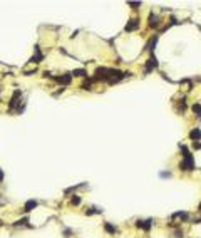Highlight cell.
<instances>
[{"label":"cell","mask_w":201,"mask_h":238,"mask_svg":"<svg viewBox=\"0 0 201 238\" xmlns=\"http://www.w3.org/2000/svg\"><path fill=\"white\" fill-rule=\"evenodd\" d=\"M200 211H201V205H200Z\"/></svg>","instance_id":"obj_21"},{"label":"cell","mask_w":201,"mask_h":238,"mask_svg":"<svg viewBox=\"0 0 201 238\" xmlns=\"http://www.w3.org/2000/svg\"><path fill=\"white\" fill-rule=\"evenodd\" d=\"M151 227H153V220H137V228H143V230H151Z\"/></svg>","instance_id":"obj_4"},{"label":"cell","mask_w":201,"mask_h":238,"mask_svg":"<svg viewBox=\"0 0 201 238\" xmlns=\"http://www.w3.org/2000/svg\"><path fill=\"white\" fill-rule=\"evenodd\" d=\"M104 230L107 231V233H111V235H114L116 231H117V230H116V227H112L111 223H104Z\"/></svg>","instance_id":"obj_11"},{"label":"cell","mask_w":201,"mask_h":238,"mask_svg":"<svg viewBox=\"0 0 201 238\" xmlns=\"http://www.w3.org/2000/svg\"><path fill=\"white\" fill-rule=\"evenodd\" d=\"M57 80L60 84H69L70 80H72V74H66L64 77H57Z\"/></svg>","instance_id":"obj_8"},{"label":"cell","mask_w":201,"mask_h":238,"mask_svg":"<svg viewBox=\"0 0 201 238\" xmlns=\"http://www.w3.org/2000/svg\"><path fill=\"white\" fill-rule=\"evenodd\" d=\"M2 179H3V173H2V171H0V181H2Z\"/></svg>","instance_id":"obj_20"},{"label":"cell","mask_w":201,"mask_h":238,"mask_svg":"<svg viewBox=\"0 0 201 238\" xmlns=\"http://www.w3.org/2000/svg\"><path fill=\"white\" fill-rule=\"evenodd\" d=\"M179 168H181L183 171H193V169H194V158L191 156L189 151L184 153V159L179 163Z\"/></svg>","instance_id":"obj_1"},{"label":"cell","mask_w":201,"mask_h":238,"mask_svg":"<svg viewBox=\"0 0 201 238\" xmlns=\"http://www.w3.org/2000/svg\"><path fill=\"white\" fill-rule=\"evenodd\" d=\"M149 25H151V27H159V17L154 15V14H151V15H149Z\"/></svg>","instance_id":"obj_6"},{"label":"cell","mask_w":201,"mask_h":238,"mask_svg":"<svg viewBox=\"0 0 201 238\" xmlns=\"http://www.w3.org/2000/svg\"><path fill=\"white\" fill-rule=\"evenodd\" d=\"M137 29H139V19H131L124 27L126 32H133V30H137Z\"/></svg>","instance_id":"obj_3"},{"label":"cell","mask_w":201,"mask_h":238,"mask_svg":"<svg viewBox=\"0 0 201 238\" xmlns=\"http://www.w3.org/2000/svg\"><path fill=\"white\" fill-rule=\"evenodd\" d=\"M158 69V59L154 57V55H151L149 59H148V62H146V69H144V74H149L151 70Z\"/></svg>","instance_id":"obj_2"},{"label":"cell","mask_w":201,"mask_h":238,"mask_svg":"<svg viewBox=\"0 0 201 238\" xmlns=\"http://www.w3.org/2000/svg\"><path fill=\"white\" fill-rule=\"evenodd\" d=\"M173 218H181V220H189V215H188V213H184V211H178V213H174V215H173Z\"/></svg>","instance_id":"obj_9"},{"label":"cell","mask_w":201,"mask_h":238,"mask_svg":"<svg viewBox=\"0 0 201 238\" xmlns=\"http://www.w3.org/2000/svg\"><path fill=\"white\" fill-rule=\"evenodd\" d=\"M127 5H129V7H134V9H136V7H141V2H129Z\"/></svg>","instance_id":"obj_17"},{"label":"cell","mask_w":201,"mask_h":238,"mask_svg":"<svg viewBox=\"0 0 201 238\" xmlns=\"http://www.w3.org/2000/svg\"><path fill=\"white\" fill-rule=\"evenodd\" d=\"M189 138L193 139V141H194V139H201V131H200V128H194L191 131V133H189Z\"/></svg>","instance_id":"obj_7"},{"label":"cell","mask_w":201,"mask_h":238,"mask_svg":"<svg viewBox=\"0 0 201 238\" xmlns=\"http://www.w3.org/2000/svg\"><path fill=\"white\" fill-rule=\"evenodd\" d=\"M64 235H66V238L69 237V235H72V230H66V231H64Z\"/></svg>","instance_id":"obj_19"},{"label":"cell","mask_w":201,"mask_h":238,"mask_svg":"<svg viewBox=\"0 0 201 238\" xmlns=\"http://www.w3.org/2000/svg\"><path fill=\"white\" fill-rule=\"evenodd\" d=\"M70 203H72V205H81V198H79L77 195H74V196L70 198Z\"/></svg>","instance_id":"obj_14"},{"label":"cell","mask_w":201,"mask_h":238,"mask_svg":"<svg viewBox=\"0 0 201 238\" xmlns=\"http://www.w3.org/2000/svg\"><path fill=\"white\" fill-rule=\"evenodd\" d=\"M35 206H37V201H35V199H29V201L25 203V206H24V211H27V213H29V211H32Z\"/></svg>","instance_id":"obj_5"},{"label":"cell","mask_w":201,"mask_h":238,"mask_svg":"<svg viewBox=\"0 0 201 238\" xmlns=\"http://www.w3.org/2000/svg\"><path fill=\"white\" fill-rule=\"evenodd\" d=\"M200 30H201V27H200Z\"/></svg>","instance_id":"obj_22"},{"label":"cell","mask_w":201,"mask_h":238,"mask_svg":"<svg viewBox=\"0 0 201 238\" xmlns=\"http://www.w3.org/2000/svg\"><path fill=\"white\" fill-rule=\"evenodd\" d=\"M156 42H158V35H154V39L151 40V42H149V45H148L151 52H153V50H154V47H156Z\"/></svg>","instance_id":"obj_13"},{"label":"cell","mask_w":201,"mask_h":238,"mask_svg":"<svg viewBox=\"0 0 201 238\" xmlns=\"http://www.w3.org/2000/svg\"><path fill=\"white\" fill-rule=\"evenodd\" d=\"M72 76H79V77H87V70L86 69H76L72 72Z\"/></svg>","instance_id":"obj_10"},{"label":"cell","mask_w":201,"mask_h":238,"mask_svg":"<svg viewBox=\"0 0 201 238\" xmlns=\"http://www.w3.org/2000/svg\"><path fill=\"white\" fill-rule=\"evenodd\" d=\"M82 89H91V82H89V80H87V82H84V84H82Z\"/></svg>","instance_id":"obj_18"},{"label":"cell","mask_w":201,"mask_h":238,"mask_svg":"<svg viewBox=\"0 0 201 238\" xmlns=\"http://www.w3.org/2000/svg\"><path fill=\"white\" fill-rule=\"evenodd\" d=\"M193 111L196 112V118L201 119V106L200 104H194V106H193Z\"/></svg>","instance_id":"obj_12"},{"label":"cell","mask_w":201,"mask_h":238,"mask_svg":"<svg viewBox=\"0 0 201 238\" xmlns=\"http://www.w3.org/2000/svg\"><path fill=\"white\" fill-rule=\"evenodd\" d=\"M159 176H161V178H171V173H169V171H161Z\"/></svg>","instance_id":"obj_15"},{"label":"cell","mask_w":201,"mask_h":238,"mask_svg":"<svg viewBox=\"0 0 201 238\" xmlns=\"http://www.w3.org/2000/svg\"><path fill=\"white\" fill-rule=\"evenodd\" d=\"M183 235H184L183 230H174V237L176 238H183Z\"/></svg>","instance_id":"obj_16"}]
</instances>
